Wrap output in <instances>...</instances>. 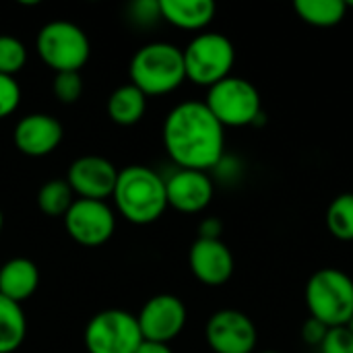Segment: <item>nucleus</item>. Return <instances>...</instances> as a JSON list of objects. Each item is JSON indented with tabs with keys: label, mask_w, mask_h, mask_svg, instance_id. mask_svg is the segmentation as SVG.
I'll return each instance as SVG.
<instances>
[{
	"label": "nucleus",
	"mask_w": 353,
	"mask_h": 353,
	"mask_svg": "<svg viewBox=\"0 0 353 353\" xmlns=\"http://www.w3.org/2000/svg\"><path fill=\"white\" fill-rule=\"evenodd\" d=\"M163 145L178 168L209 172L225 157V128L205 101H182L165 116Z\"/></svg>",
	"instance_id": "1"
},
{
	"label": "nucleus",
	"mask_w": 353,
	"mask_h": 353,
	"mask_svg": "<svg viewBox=\"0 0 353 353\" xmlns=\"http://www.w3.org/2000/svg\"><path fill=\"white\" fill-rule=\"evenodd\" d=\"M112 196L118 213L134 225H149L168 209L165 178L147 165H128L120 170Z\"/></svg>",
	"instance_id": "2"
},
{
	"label": "nucleus",
	"mask_w": 353,
	"mask_h": 353,
	"mask_svg": "<svg viewBox=\"0 0 353 353\" xmlns=\"http://www.w3.org/2000/svg\"><path fill=\"white\" fill-rule=\"evenodd\" d=\"M128 74L147 97L168 95L186 81L182 50L168 41H151L134 52Z\"/></svg>",
	"instance_id": "3"
},
{
	"label": "nucleus",
	"mask_w": 353,
	"mask_h": 353,
	"mask_svg": "<svg viewBox=\"0 0 353 353\" xmlns=\"http://www.w3.org/2000/svg\"><path fill=\"white\" fill-rule=\"evenodd\" d=\"M306 306L312 319L329 329L347 327L353 316V279L341 269H319L306 283Z\"/></svg>",
	"instance_id": "4"
},
{
	"label": "nucleus",
	"mask_w": 353,
	"mask_h": 353,
	"mask_svg": "<svg viewBox=\"0 0 353 353\" xmlns=\"http://www.w3.org/2000/svg\"><path fill=\"white\" fill-rule=\"evenodd\" d=\"M205 105L223 128L261 126L265 122L261 93L242 77H228L209 87Z\"/></svg>",
	"instance_id": "5"
},
{
	"label": "nucleus",
	"mask_w": 353,
	"mask_h": 353,
	"mask_svg": "<svg viewBox=\"0 0 353 353\" xmlns=\"http://www.w3.org/2000/svg\"><path fill=\"white\" fill-rule=\"evenodd\" d=\"M186 79L199 87H213L232 77L236 62V48L223 33H199L182 50Z\"/></svg>",
	"instance_id": "6"
},
{
	"label": "nucleus",
	"mask_w": 353,
	"mask_h": 353,
	"mask_svg": "<svg viewBox=\"0 0 353 353\" xmlns=\"http://www.w3.org/2000/svg\"><path fill=\"white\" fill-rule=\"evenodd\" d=\"M37 54L46 66L58 72H81L91 54L87 33L70 21H50L37 33Z\"/></svg>",
	"instance_id": "7"
},
{
	"label": "nucleus",
	"mask_w": 353,
	"mask_h": 353,
	"mask_svg": "<svg viewBox=\"0 0 353 353\" xmlns=\"http://www.w3.org/2000/svg\"><path fill=\"white\" fill-rule=\"evenodd\" d=\"M143 335L126 310L110 308L97 312L85 329V347L89 353H137Z\"/></svg>",
	"instance_id": "8"
},
{
	"label": "nucleus",
	"mask_w": 353,
	"mask_h": 353,
	"mask_svg": "<svg viewBox=\"0 0 353 353\" xmlns=\"http://www.w3.org/2000/svg\"><path fill=\"white\" fill-rule=\"evenodd\" d=\"M205 339L213 353H254L259 331L246 312L223 308L207 321Z\"/></svg>",
	"instance_id": "9"
},
{
	"label": "nucleus",
	"mask_w": 353,
	"mask_h": 353,
	"mask_svg": "<svg viewBox=\"0 0 353 353\" xmlns=\"http://www.w3.org/2000/svg\"><path fill=\"white\" fill-rule=\"evenodd\" d=\"M64 225L77 244L95 248L114 236L116 217L105 201L74 199L72 207L64 215Z\"/></svg>",
	"instance_id": "10"
},
{
	"label": "nucleus",
	"mask_w": 353,
	"mask_h": 353,
	"mask_svg": "<svg viewBox=\"0 0 353 353\" xmlns=\"http://www.w3.org/2000/svg\"><path fill=\"white\" fill-rule=\"evenodd\" d=\"M186 319H188L186 306L178 296L159 294V296H153L141 308L137 323L145 341L170 345V341L176 339L184 331Z\"/></svg>",
	"instance_id": "11"
},
{
	"label": "nucleus",
	"mask_w": 353,
	"mask_h": 353,
	"mask_svg": "<svg viewBox=\"0 0 353 353\" xmlns=\"http://www.w3.org/2000/svg\"><path fill=\"white\" fill-rule=\"evenodd\" d=\"M118 172L120 170H116V165L105 157L83 155L70 163L66 182L79 199L105 201L114 194Z\"/></svg>",
	"instance_id": "12"
},
{
	"label": "nucleus",
	"mask_w": 353,
	"mask_h": 353,
	"mask_svg": "<svg viewBox=\"0 0 353 353\" xmlns=\"http://www.w3.org/2000/svg\"><path fill=\"white\" fill-rule=\"evenodd\" d=\"M213 180L207 172L182 170L178 168L174 174L165 178V196L168 207L180 213H201L213 201Z\"/></svg>",
	"instance_id": "13"
},
{
	"label": "nucleus",
	"mask_w": 353,
	"mask_h": 353,
	"mask_svg": "<svg viewBox=\"0 0 353 353\" xmlns=\"http://www.w3.org/2000/svg\"><path fill=\"white\" fill-rule=\"evenodd\" d=\"M188 265L192 275L209 288L225 285L234 275V254L223 240H203L190 246Z\"/></svg>",
	"instance_id": "14"
},
{
	"label": "nucleus",
	"mask_w": 353,
	"mask_h": 353,
	"mask_svg": "<svg viewBox=\"0 0 353 353\" xmlns=\"http://www.w3.org/2000/svg\"><path fill=\"white\" fill-rule=\"evenodd\" d=\"M64 128L50 114H27L14 126V147L27 157H46L62 143Z\"/></svg>",
	"instance_id": "15"
},
{
	"label": "nucleus",
	"mask_w": 353,
	"mask_h": 353,
	"mask_svg": "<svg viewBox=\"0 0 353 353\" xmlns=\"http://www.w3.org/2000/svg\"><path fill=\"white\" fill-rule=\"evenodd\" d=\"M39 285L37 265L29 259H10L0 267V294L17 304L29 300Z\"/></svg>",
	"instance_id": "16"
},
{
	"label": "nucleus",
	"mask_w": 353,
	"mask_h": 353,
	"mask_svg": "<svg viewBox=\"0 0 353 353\" xmlns=\"http://www.w3.org/2000/svg\"><path fill=\"white\" fill-rule=\"evenodd\" d=\"M161 19L184 31H203L215 17L211 0H159Z\"/></svg>",
	"instance_id": "17"
},
{
	"label": "nucleus",
	"mask_w": 353,
	"mask_h": 353,
	"mask_svg": "<svg viewBox=\"0 0 353 353\" xmlns=\"http://www.w3.org/2000/svg\"><path fill=\"white\" fill-rule=\"evenodd\" d=\"M147 112V95L132 83L114 89L108 97V116L114 124L132 126Z\"/></svg>",
	"instance_id": "18"
},
{
	"label": "nucleus",
	"mask_w": 353,
	"mask_h": 353,
	"mask_svg": "<svg viewBox=\"0 0 353 353\" xmlns=\"http://www.w3.org/2000/svg\"><path fill=\"white\" fill-rule=\"evenodd\" d=\"M27 321L21 304L0 294V353H14L25 341Z\"/></svg>",
	"instance_id": "19"
},
{
	"label": "nucleus",
	"mask_w": 353,
	"mask_h": 353,
	"mask_svg": "<svg viewBox=\"0 0 353 353\" xmlns=\"http://www.w3.org/2000/svg\"><path fill=\"white\" fill-rule=\"evenodd\" d=\"M294 10L304 23L321 29L339 25L347 14L345 0H298Z\"/></svg>",
	"instance_id": "20"
},
{
	"label": "nucleus",
	"mask_w": 353,
	"mask_h": 353,
	"mask_svg": "<svg viewBox=\"0 0 353 353\" xmlns=\"http://www.w3.org/2000/svg\"><path fill=\"white\" fill-rule=\"evenodd\" d=\"M74 203V192L66 180H48L37 192V207L48 217H64Z\"/></svg>",
	"instance_id": "21"
},
{
	"label": "nucleus",
	"mask_w": 353,
	"mask_h": 353,
	"mask_svg": "<svg viewBox=\"0 0 353 353\" xmlns=\"http://www.w3.org/2000/svg\"><path fill=\"white\" fill-rule=\"evenodd\" d=\"M327 230L335 240L353 242V192L337 194L327 209Z\"/></svg>",
	"instance_id": "22"
},
{
	"label": "nucleus",
	"mask_w": 353,
	"mask_h": 353,
	"mask_svg": "<svg viewBox=\"0 0 353 353\" xmlns=\"http://www.w3.org/2000/svg\"><path fill=\"white\" fill-rule=\"evenodd\" d=\"M27 62V48L14 35H0V74L14 77Z\"/></svg>",
	"instance_id": "23"
},
{
	"label": "nucleus",
	"mask_w": 353,
	"mask_h": 353,
	"mask_svg": "<svg viewBox=\"0 0 353 353\" xmlns=\"http://www.w3.org/2000/svg\"><path fill=\"white\" fill-rule=\"evenodd\" d=\"M54 95L60 103H74L83 95L81 72H58L54 79Z\"/></svg>",
	"instance_id": "24"
},
{
	"label": "nucleus",
	"mask_w": 353,
	"mask_h": 353,
	"mask_svg": "<svg viewBox=\"0 0 353 353\" xmlns=\"http://www.w3.org/2000/svg\"><path fill=\"white\" fill-rule=\"evenodd\" d=\"M321 353H353V333L347 327H333L327 331Z\"/></svg>",
	"instance_id": "25"
},
{
	"label": "nucleus",
	"mask_w": 353,
	"mask_h": 353,
	"mask_svg": "<svg viewBox=\"0 0 353 353\" xmlns=\"http://www.w3.org/2000/svg\"><path fill=\"white\" fill-rule=\"evenodd\" d=\"M21 103V87L14 77L0 74V120L10 116Z\"/></svg>",
	"instance_id": "26"
},
{
	"label": "nucleus",
	"mask_w": 353,
	"mask_h": 353,
	"mask_svg": "<svg viewBox=\"0 0 353 353\" xmlns=\"http://www.w3.org/2000/svg\"><path fill=\"white\" fill-rule=\"evenodd\" d=\"M132 21L141 23V25H153L155 21L161 19V10H159V0H141L137 4H132Z\"/></svg>",
	"instance_id": "27"
},
{
	"label": "nucleus",
	"mask_w": 353,
	"mask_h": 353,
	"mask_svg": "<svg viewBox=\"0 0 353 353\" xmlns=\"http://www.w3.org/2000/svg\"><path fill=\"white\" fill-rule=\"evenodd\" d=\"M327 331H329L327 325H323L321 321L308 316V319L304 321V325H302L300 335H302V341H304V343H308V345H312V347H321V343H323Z\"/></svg>",
	"instance_id": "28"
},
{
	"label": "nucleus",
	"mask_w": 353,
	"mask_h": 353,
	"mask_svg": "<svg viewBox=\"0 0 353 353\" xmlns=\"http://www.w3.org/2000/svg\"><path fill=\"white\" fill-rule=\"evenodd\" d=\"M221 232H223V223L217 217H207L199 225V238L203 240H221Z\"/></svg>",
	"instance_id": "29"
},
{
	"label": "nucleus",
	"mask_w": 353,
	"mask_h": 353,
	"mask_svg": "<svg viewBox=\"0 0 353 353\" xmlns=\"http://www.w3.org/2000/svg\"><path fill=\"white\" fill-rule=\"evenodd\" d=\"M137 353H174V352H172V347H170V345H165V343H155V341H145V339H143V343L139 345Z\"/></svg>",
	"instance_id": "30"
},
{
	"label": "nucleus",
	"mask_w": 353,
	"mask_h": 353,
	"mask_svg": "<svg viewBox=\"0 0 353 353\" xmlns=\"http://www.w3.org/2000/svg\"><path fill=\"white\" fill-rule=\"evenodd\" d=\"M2 225H4V215H2V209H0V234H2Z\"/></svg>",
	"instance_id": "31"
},
{
	"label": "nucleus",
	"mask_w": 353,
	"mask_h": 353,
	"mask_svg": "<svg viewBox=\"0 0 353 353\" xmlns=\"http://www.w3.org/2000/svg\"><path fill=\"white\" fill-rule=\"evenodd\" d=\"M345 6H347V10H350V8H353V0H345Z\"/></svg>",
	"instance_id": "32"
},
{
	"label": "nucleus",
	"mask_w": 353,
	"mask_h": 353,
	"mask_svg": "<svg viewBox=\"0 0 353 353\" xmlns=\"http://www.w3.org/2000/svg\"><path fill=\"white\" fill-rule=\"evenodd\" d=\"M347 329H350V331H352V333H353V316H352V321L347 323Z\"/></svg>",
	"instance_id": "33"
},
{
	"label": "nucleus",
	"mask_w": 353,
	"mask_h": 353,
	"mask_svg": "<svg viewBox=\"0 0 353 353\" xmlns=\"http://www.w3.org/2000/svg\"><path fill=\"white\" fill-rule=\"evenodd\" d=\"M261 353H279V352H261Z\"/></svg>",
	"instance_id": "34"
}]
</instances>
